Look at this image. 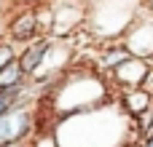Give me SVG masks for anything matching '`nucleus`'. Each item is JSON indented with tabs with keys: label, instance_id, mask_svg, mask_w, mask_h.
Here are the masks:
<instances>
[{
	"label": "nucleus",
	"instance_id": "obj_3",
	"mask_svg": "<svg viewBox=\"0 0 153 147\" xmlns=\"http://www.w3.org/2000/svg\"><path fill=\"white\" fill-rule=\"evenodd\" d=\"M143 75H145V64L140 59H126V62L118 64V78L124 83H140Z\"/></svg>",
	"mask_w": 153,
	"mask_h": 147
},
{
	"label": "nucleus",
	"instance_id": "obj_1",
	"mask_svg": "<svg viewBox=\"0 0 153 147\" xmlns=\"http://www.w3.org/2000/svg\"><path fill=\"white\" fill-rule=\"evenodd\" d=\"M30 131V115L22 110H13L11 115L0 118V145L22 142V137Z\"/></svg>",
	"mask_w": 153,
	"mask_h": 147
},
{
	"label": "nucleus",
	"instance_id": "obj_2",
	"mask_svg": "<svg viewBox=\"0 0 153 147\" xmlns=\"http://www.w3.org/2000/svg\"><path fill=\"white\" fill-rule=\"evenodd\" d=\"M46 51H48V43H46V40H40V43L30 46V48L22 54V59H19V67H22V72H35V70L40 67V62H43Z\"/></svg>",
	"mask_w": 153,
	"mask_h": 147
},
{
	"label": "nucleus",
	"instance_id": "obj_4",
	"mask_svg": "<svg viewBox=\"0 0 153 147\" xmlns=\"http://www.w3.org/2000/svg\"><path fill=\"white\" fill-rule=\"evenodd\" d=\"M32 32H35V16L32 13H22V16L13 19V24H11L13 40H30Z\"/></svg>",
	"mask_w": 153,
	"mask_h": 147
},
{
	"label": "nucleus",
	"instance_id": "obj_5",
	"mask_svg": "<svg viewBox=\"0 0 153 147\" xmlns=\"http://www.w3.org/2000/svg\"><path fill=\"white\" fill-rule=\"evenodd\" d=\"M22 78H24V72H22L19 62H11L8 67L0 70V91H5V88H22Z\"/></svg>",
	"mask_w": 153,
	"mask_h": 147
},
{
	"label": "nucleus",
	"instance_id": "obj_8",
	"mask_svg": "<svg viewBox=\"0 0 153 147\" xmlns=\"http://www.w3.org/2000/svg\"><path fill=\"white\" fill-rule=\"evenodd\" d=\"M0 147H27L24 142H8V145H0Z\"/></svg>",
	"mask_w": 153,
	"mask_h": 147
},
{
	"label": "nucleus",
	"instance_id": "obj_7",
	"mask_svg": "<svg viewBox=\"0 0 153 147\" xmlns=\"http://www.w3.org/2000/svg\"><path fill=\"white\" fill-rule=\"evenodd\" d=\"M11 62H16V56H13V48L3 43V46H0V70H3V67H8Z\"/></svg>",
	"mask_w": 153,
	"mask_h": 147
},
{
	"label": "nucleus",
	"instance_id": "obj_6",
	"mask_svg": "<svg viewBox=\"0 0 153 147\" xmlns=\"http://www.w3.org/2000/svg\"><path fill=\"white\" fill-rule=\"evenodd\" d=\"M19 96H22V88H5V91H0V118L11 115L16 110Z\"/></svg>",
	"mask_w": 153,
	"mask_h": 147
},
{
	"label": "nucleus",
	"instance_id": "obj_9",
	"mask_svg": "<svg viewBox=\"0 0 153 147\" xmlns=\"http://www.w3.org/2000/svg\"><path fill=\"white\" fill-rule=\"evenodd\" d=\"M145 147H153V137H151V139H148V142H145Z\"/></svg>",
	"mask_w": 153,
	"mask_h": 147
}]
</instances>
